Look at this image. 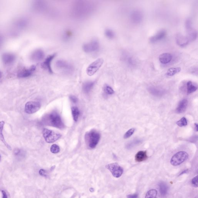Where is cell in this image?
I'll use <instances>...</instances> for the list:
<instances>
[{"mask_svg": "<svg viewBox=\"0 0 198 198\" xmlns=\"http://www.w3.org/2000/svg\"><path fill=\"white\" fill-rule=\"evenodd\" d=\"M96 7V4L93 1H75L71 7V16L76 20L84 19L93 13Z\"/></svg>", "mask_w": 198, "mask_h": 198, "instance_id": "6da1fadb", "label": "cell"}, {"mask_svg": "<svg viewBox=\"0 0 198 198\" xmlns=\"http://www.w3.org/2000/svg\"><path fill=\"white\" fill-rule=\"evenodd\" d=\"M43 121L45 124L58 129H62L64 127V125L60 115L55 112L48 114L44 117Z\"/></svg>", "mask_w": 198, "mask_h": 198, "instance_id": "7a4b0ae2", "label": "cell"}, {"mask_svg": "<svg viewBox=\"0 0 198 198\" xmlns=\"http://www.w3.org/2000/svg\"><path fill=\"white\" fill-rule=\"evenodd\" d=\"M100 138V134L95 130L89 132L85 135L86 143L91 149H94L96 147L98 144Z\"/></svg>", "mask_w": 198, "mask_h": 198, "instance_id": "3957f363", "label": "cell"}, {"mask_svg": "<svg viewBox=\"0 0 198 198\" xmlns=\"http://www.w3.org/2000/svg\"><path fill=\"white\" fill-rule=\"evenodd\" d=\"M82 49L86 53H92L97 52L100 48V43L98 39H94L84 44Z\"/></svg>", "mask_w": 198, "mask_h": 198, "instance_id": "277c9868", "label": "cell"}, {"mask_svg": "<svg viewBox=\"0 0 198 198\" xmlns=\"http://www.w3.org/2000/svg\"><path fill=\"white\" fill-rule=\"evenodd\" d=\"M188 157V154L185 151L177 152L171 158L170 163L173 166H178L186 161Z\"/></svg>", "mask_w": 198, "mask_h": 198, "instance_id": "5b68a950", "label": "cell"}, {"mask_svg": "<svg viewBox=\"0 0 198 198\" xmlns=\"http://www.w3.org/2000/svg\"><path fill=\"white\" fill-rule=\"evenodd\" d=\"M55 66L58 69L67 74H71L74 71V67L71 64L62 59L57 60Z\"/></svg>", "mask_w": 198, "mask_h": 198, "instance_id": "8992f818", "label": "cell"}, {"mask_svg": "<svg viewBox=\"0 0 198 198\" xmlns=\"http://www.w3.org/2000/svg\"><path fill=\"white\" fill-rule=\"evenodd\" d=\"M43 134L45 141L46 143H53L56 141L60 139L62 136L60 134L46 129H44L43 130Z\"/></svg>", "mask_w": 198, "mask_h": 198, "instance_id": "52a82bcc", "label": "cell"}, {"mask_svg": "<svg viewBox=\"0 0 198 198\" xmlns=\"http://www.w3.org/2000/svg\"><path fill=\"white\" fill-rule=\"evenodd\" d=\"M103 62L102 58H99L91 64L87 69V74L89 76H92L95 74L102 66Z\"/></svg>", "mask_w": 198, "mask_h": 198, "instance_id": "ba28073f", "label": "cell"}, {"mask_svg": "<svg viewBox=\"0 0 198 198\" xmlns=\"http://www.w3.org/2000/svg\"><path fill=\"white\" fill-rule=\"evenodd\" d=\"M106 168L111 172L114 177L119 178L123 174V168L118 163H115L108 164L106 165Z\"/></svg>", "mask_w": 198, "mask_h": 198, "instance_id": "9c48e42d", "label": "cell"}, {"mask_svg": "<svg viewBox=\"0 0 198 198\" xmlns=\"http://www.w3.org/2000/svg\"><path fill=\"white\" fill-rule=\"evenodd\" d=\"M144 18V15L141 10L136 9L132 10L130 13V21L134 24H138L141 23Z\"/></svg>", "mask_w": 198, "mask_h": 198, "instance_id": "30bf717a", "label": "cell"}, {"mask_svg": "<svg viewBox=\"0 0 198 198\" xmlns=\"http://www.w3.org/2000/svg\"><path fill=\"white\" fill-rule=\"evenodd\" d=\"M40 103L35 101H30L26 104L25 111L27 114H31L36 113L40 109Z\"/></svg>", "mask_w": 198, "mask_h": 198, "instance_id": "8fae6325", "label": "cell"}, {"mask_svg": "<svg viewBox=\"0 0 198 198\" xmlns=\"http://www.w3.org/2000/svg\"><path fill=\"white\" fill-rule=\"evenodd\" d=\"M56 53L50 55L45 59L44 62L42 64V66L43 68L48 72L50 74H52L53 73V70L51 67V63L52 60L56 56Z\"/></svg>", "mask_w": 198, "mask_h": 198, "instance_id": "7c38bea8", "label": "cell"}, {"mask_svg": "<svg viewBox=\"0 0 198 198\" xmlns=\"http://www.w3.org/2000/svg\"><path fill=\"white\" fill-rule=\"evenodd\" d=\"M175 40L177 44L181 47H185L189 42L187 36H184L180 33L177 34L175 37Z\"/></svg>", "mask_w": 198, "mask_h": 198, "instance_id": "4fadbf2b", "label": "cell"}, {"mask_svg": "<svg viewBox=\"0 0 198 198\" xmlns=\"http://www.w3.org/2000/svg\"><path fill=\"white\" fill-rule=\"evenodd\" d=\"M167 32L165 30H161L158 31L154 35L151 37L150 39V41L151 43H154L161 40L166 37Z\"/></svg>", "mask_w": 198, "mask_h": 198, "instance_id": "5bb4252c", "label": "cell"}, {"mask_svg": "<svg viewBox=\"0 0 198 198\" xmlns=\"http://www.w3.org/2000/svg\"><path fill=\"white\" fill-rule=\"evenodd\" d=\"M122 59L130 67H134L137 64L135 58L128 53H124L122 55Z\"/></svg>", "mask_w": 198, "mask_h": 198, "instance_id": "9a60e30c", "label": "cell"}, {"mask_svg": "<svg viewBox=\"0 0 198 198\" xmlns=\"http://www.w3.org/2000/svg\"><path fill=\"white\" fill-rule=\"evenodd\" d=\"M45 57V53L41 49H37L34 51L31 55V58L33 61H41Z\"/></svg>", "mask_w": 198, "mask_h": 198, "instance_id": "2e32d148", "label": "cell"}, {"mask_svg": "<svg viewBox=\"0 0 198 198\" xmlns=\"http://www.w3.org/2000/svg\"><path fill=\"white\" fill-rule=\"evenodd\" d=\"M35 66H32L28 69L23 70L18 73V76L19 78H26L30 76L35 71Z\"/></svg>", "mask_w": 198, "mask_h": 198, "instance_id": "e0dca14e", "label": "cell"}, {"mask_svg": "<svg viewBox=\"0 0 198 198\" xmlns=\"http://www.w3.org/2000/svg\"><path fill=\"white\" fill-rule=\"evenodd\" d=\"M173 56L171 53H163L159 56V60L161 63L166 64L170 63L172 60Z\"/></svg>", "mask_w": 198, "mask_h": 198, "instance_id": "ac0fdd59", "label": "cell"}, {"mask_svg": "<svg viewBox=\"0 0 198 198\" xmlns=\"http://www.w3.org/2000/svg\"><path fill=\"white\" fill-rule=\"evenodd\" d=\"M188 105V100L183 99L180 101L177 108L176 109V112L177 114H182L186 111Z\"/></svg>", "mask_w": 198, "mask_h": 198, "instance_id": "d6986e66", "label": "cell"}, {"mask_svg": "<svg viewBox=\"0 0 198 198\" xmlns=\"http://www.w3.org/2000/svg\"><path fill=\"white\" fill-rule=\"evenodd\" d=\"M187 36L189 42L195 41L197 37V32L195 29L192 27L187 29Z\"/></svg>", "mask_w": 198, "mask_h": 198, "instance_id": "ffe728a7", "label": "cell"}, {"mask_svg": "<svg viewBox=\"0 0 198 198\" xmlns=\"http://www.w3.org/2000/svg\"><path fill=\"white\" fill-rule=\"evenodd\" d=\"M148 156L146 151H140L135 156V160L137 162L144 161L147 159Z\"/></svg>", "mask_w": 198, "mask_h": 198, "instance_id": "44dd1931", "label": "cell"}, {"mask_svg": "<svg viewBox=\"0 0 198 198\" xmlns=\"http://www.w3.org/2000/svg\"><path fill=\"white\" fill-rule=\"evenodd\" d=\"M4 124V121H2L0 122V140L2 141V143L5 145L7 148L11 151L12 150L11 147L6 141L5 139L4 136H3V133H2Z\"/></svg>", "mask_w": 198, "mask_h": 198, "instance_id": "7402d4cb", "label": "cell"}, {"mask_svg": "<svg viewBox=\"0 0 198 198\" xmlns=\"http://www.w3.org/2000/svg\"><path fill=\"white\" fill-rule=\"evenodd\" d=\"M15 55L11 53H6L2 56V60L3 62L6 64L11 63L15 60Z\"/></svg>", "mask_w": 198, "mask_h": 198, "instance_id": "603a6c76", "label": "cell"}, {"mask_svg": "<svg viewBox=\"0 0 198 198\" xmlns=\"http://www.w3.org/2000/svg\"><path fill=\"white\" fill-rule=\"evenodd\" d=\"M198 89L197 85L191 81H188L187 83V93L190 94L194 92Z\"/></svg>", "mask_w": 198, "mask_h": 198, "instance_id": "cb8c5ba5", "label": "cell"}, {"mask_svg": "<svg viewBox=\"0 0 198 198\" xmlns=\"http://www.w3.org/2000/svg\"><path fill=\"white\" fill-rule=\"evenodd\" d=\"M95 84V82L94 81H88L85 82L82 86V89L84 91L85 93L89 92L92 89Z\"/></svg>", "mask_w": 198, "mask_h": 198, "instance_id": "d4e9b609", "label": "cell"}, {"mask_svg": "<svg viewBox=\"0 0 198 198\" xmlns=\"http://www.w3.org/2000/svg\"><path fill=\"white\" fill-rule=\"evenodd\" d=\"M181 71V68L180 67H172L167 71L166 75L169 77L173 76L176 74L180 73Z\"/></svg>", "mask_w": 198, "mask_h": 198, "instance_id": "484cf974", "label": "cell"}, {"mask_svg": "<svg viewBox=\"0 0 198 198\" xmlns=\"http://www.w3.org/2000/svg\"><path fill=\"white\" fill-rule=\"evenodd\" d=\"M159 190L161 195L162 197H165L167 195L168 192V187L165 183H160L159 184Z\"/></svg>", "mask_w": 198, "mask_h": 198, "instance_id": "4316f807", "label": "cell"}, {"mask_svg": "<svg viewBox=\"0 0 198 198\" xmlns=\"http://www.w3.org/2000/svg\"><path fill=\"white\" fill-rule=\"evenodd\" d=\"M149 90L151 93L154 95H157V96L161 95L163 94L164 93V91L162 89L154 87H150Z\"/></svg>", "mask_w": 198, "mask_h": 198, "instance_id": "83f0119b", "label": "cell"}, {"mask_svg": "<svg viewBox=\"0 0 198 198\" xmlns=\"http://www.w3.org/2000/svg\"><path fill=\"white\" fill-rule=\"evenodd\" d=\"M105 35L107 38L109 39H113L115 37V34L114 31L111 29H106L105 31Z\"/></svg>", "mask_w": 198, "mask_h": 198, "instance_id": "f1b7e54d", "label": "cell"}, {"mask_svg": "<svg viewBox=\"0 0 198 198\" xmlns=\"http://www.w3.org/2000/svg\"><path fill=\"white\" fill-rule=\"evenodd\" d=\"M142 141L139 139H135L134 140L132 141L130 143H128L127 145L126 148L128 150H130L133 147H134L136 145H138L140 143H141Z\"/></svg>", "mask_w": 198, "mask_h": 198, "instance_id": "f546056e", "label": "cell"}, {"mask_svg": "<svg viewBox=\"0 0 198 198\" xmlns=\"http://www.w3.org/2000/svg\"><path fill=\"white\" fill-rule=\"evenodd\" d=\"M71 111L74 120L75 122H77L79 118V114H80L78 108L77 107H73L71 108Z\"/></svg>", "mask_w": 198, "mask_h": 198, "instance_id": "4dcf8cb0", "label": "cell"}, {"mask_svg": "<svg viewBox=\"0 0 198 198\" xmlns=\"http://www.w3.org/2000/svg\"><path fill=\"white\" fill-rule=\"evenodd\" d=\"M157 190L155 189H151L146 193L145 198H157Z\"/></svg>", "mask_w": 198, "mask_h": 198, "instance_id": "1f68e13d", "label": "cell"}, {"mask_svg": "<svg viewBox=\"0 0 198 198\" xmlns=\"http://www.w3.org/2000/svg\"><path fill=\"white\" fill-rule=\"evenodd\" d=\"M73 32L70 30H67L65 31L63 35L62 38L64 40L67 41L69 40L72 38L73 36Z\"/></svg>", "mask_w": 198, "mask_h": 198, "instance_id": "d6a6232c", "label": "cell"}, {"mask_svg": "<svg viewBox=\"0 0 198 198\" xmlns=\"http://www.w3.org/2000/svg\"><path fill=\"white\" fill-rule=\"evenodd\" d=\"M176 124L180 127H184L187 125L188 122H187V119L186 118L183 117L182 118L179 120L178 121L176 122Z\"/></svg>", "mask_w": 198, "mask_h": 198, "instance_id": "836d02e7", "label": "cell"}, {"mask_svg": "<svg viewBox=\"0 0 198 198\" xmlns=\"http://www.w3.org/2000/svg\"><path fill=\"white\" fill-rule=\"evenodd\" d=\"M136 129L134 128H132V129H129L125 133L123 136L124 138L127 139L131 137L133 134L134 132H135Z\"/></svg>", "mask_w": 198, "mask_h": 198, "instance_id": "e575fe53", "label": "cell"}, {"mask_svg": "<svg viewBox=\"0 0 198 198\" xmlns=\"http://www.w3.org/2000/svg\"><path fill=\"white\" fill-rule=\"evenodd\" d=\"M60 149L59 147L57 144H53L51 147V151L52 153L57 154L60 152Z\"/></svg>", "mask_w": 198, "mask_h": 198, "instance_id": "d590c367", "label": "cell"}, {"mask_svg": "<svg viewBox=\"0 0 198 198\" xmlns=\"http://www.w3.org/2000/svg\"><path fill=\"white\" fill-rule=\"evenodd\" d=\"M104 91L106 93L108 94V95H112V94H114V89H112L109 86L106 85L105 86L104 88Z\"/></svg>", "mask_w": 198, "mask_h": 198, "instance_id": "8d00e7d4", "label": "cell"}, {"mask_svg": "<svg viewBox=\"0 0 198 198\" xmlns=\"http://www.w3.org/2000/svg\"><path fill=\"white\" fill-rule=\"evenodd\" d=\"M185 26H186V30L192 27V20L188 18L186 19V22H185Z\"/></svg>", "mask_w": 198, "mask_h": 198, "instance_id": "74e56055", "label": "cell"}, {"mask_svg": "<svg viewBox=\"0 0 198 198\" xmlns=\"http://www.w3.org/2000/svg\"><path fill=\"white\" fill-rule=\"evenodd\" d=\"M192 185L193 187H195V188H197L198 187V176L195 177L192 179Z\"/></svg>", "mask_w": 198, "mask_h": 198, "instance_id": "f35d334b", "label": "cell"}, {"mask_svg": "<svg viewBox=\"0 0 198 198\" xmlns=\"http://www.w3.org/2000/svg\"><path fill=\"white\" fill-rule=\"evenodd\" d=\"M39 173L42 176L47 177V174L46 171L43 169L40 170L39 171Z\"/></svg>", "mask_w": 198, "mask_h": 198, "instance_id": "ab89813d", "label": "cell"}, {"mask_svg": "<svg viewBox=\"0 0 198 198\" xmlns=\"http://www.w3.org/2000/svg\"><path fill=\"white\" fill-rule=\"evenodd\" d=\"M70 99L71 101L72 102H74V103H76V102H77L78 99L75 96L71 95V96H70Z\"/></svg>", "mask_w": 198, "mask_h": 198, "instance_id": "60d3db41", "label": "cell"}, {"mask_svg": "<svg viewBox=\"0 0 198 198\" xmlns=\"http://www.w3.org/2000/svg\"><path fill=\"white\" fill-rule=\"evenodd\" d=\"M127 198H138V195L137 194H130L127 195Z\"/></svg>", "mask_w": 198, "mask_h": 198, "instance_id": "b9f144b4", "label": "cell"}, {"mask_svg": "<svg viewBox=\"0 0 198 198\" xmlns=\"http://www.w3.org/2000/svg\"><path fill=\"white\" fill-rule=\"evenodd\" d=\"M2 198H8L6 193L5 191L2 190Z\"/></svg>", "mask_w": 198, "mask_h": 198, "instance_id": "7bdbcfd3", "label": "cell"}, {"mask_svg": "<svg viewBox=\"0 0 198 198\" xmlns=\"http://www.w3.org/2000/svg\"><path fill=\"white\" fill-rule=\"evenodd\" d=\"M188 169L185 170H184L183 172H181V173H180V174H179V176L182 175V174H185V173H188Z\"/></svg>", "mask_w": 198, "mask_h": 198, "instance_id": "ee69618b", "label": "cell"}, {"mask_svg": "<svg viewBox=\"0 0 198 198\" xmlns=\"http://www.w3.org/2000/svg\"><path fill=\"white\" fill-rule=\"evenodd\" d=\"M195 130H196L197 132L198 131V124L197 123H195Z\"/></svg>", "mask_w": 198, "mask_h": 198, "instance_id": "f6af8a7d", "label": "cell"}, {"mask_svg": "<svg viewBox=\"0 0 198 198\" xmlns=\"http://www.w3.org/2000/svg\"><path fill=\"white\" fill-rule=\"evenodd\" d=\"M90 191L91 192H93L94 191V188H91L90 189Z\"/></svg>", "mask_w": 198, "mask_h": 198, "instance_id": "bcb514c9", "label": "cell"}, {"mask_svg": "<svg viewBox=\"0 0 198 198\" xmlns=\"http://www.w3.org/2000/svg\"><path fill=\"white\" fill-rule=\"evenodd\" d=\"M1 76H2V73H1V72L0 71V78H1Z\"/></svg>", "mask_w": 198, "mask_h": 198, "instance_id": "7dc6e473", "label": "cell"}, {"mask_svg": "<svg viewBox=\"0 0 198 198\" xmlns=\"http://www.w3.org/2000/svg\"><path fill=\"white\" fill-rule=\"evenodd\" d=\"M0 158H1V156H0Z\"/></svg>", "mask_w": 198, "mask_h": 198, "instance_id": "c3c4849f", "label": "cell"}]
</instances>
